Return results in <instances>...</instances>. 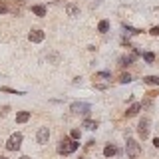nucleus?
I'll return each mask as SVG.
<instances>
[{
  "instance_id": "obj_1",
  "label": "nucleus",
  "mask_w": 159,
  "mask_h": 159,
  "mask_svg": "<svg viewBox=\"0 0 159 159\" xmlns=\"http://www.w3.org/2000/svg\"><path fill=\"white\" fill-rule=\"evenodd\" d=\"M78 147H80V143H78L76 139H68V137H64V139L60 141V145H58V153L70 155V153H74Z\"/></svg>"
},
{
  "instance_id": "obj_2",
  "label": "nucleus",
  "mask_w": 159,
  "mask_h": 159,
  "mask_svg": "<svg viewBox=\"0 0 159 159\" xmlns=\"http://www.w3.org/2000/svg\"><path fill=\"white\" fill-rule=\"evenodd\" d=\"M126 151H127V157H129V159H135V157H139V155H141V147H139V143H137L133 137H127Z\"/></svg>"
},
{
  "instance_id": "obj_3",
  "label": "nucleus",
  "mask_w": 159,
  "mask_h": 159,
  "mask_svg": "<svg viewBox=\"0 0 159 159\" xmlns=\"http://www.w3.org/2000/svg\"><path fill=\"white\" fill-rule=\"evenodd\" d=\"M70 111H72V113H82V116H90L92 107H90V103H84V101H74L72 106H70Z\"/></svg>"
},
{
  "instance_id": "obj_4",
  "label": "nucleus",
  "mask_w": 159,
  "mask_h": 159,
  "mask_svg": "<svg viewBox=\"0 0 159 159\" xmlns=\"http://www.w3.org/2000/svg\"><path fill=\"white\" fill-rule=\"evenodd\" d=\"M20 145H22V133H12L6 141V149L8 151H16L20 149Z\"/></svg>"
},
{
  "instance_id": "obj_5",
  "label": "nucleus",
  "mask_w": 159,
  "mask_h": 159,
  "mask_svg": "<svg viewBox=\"0 0 159 159\" xmlns=\"http://www.w3.org/2000/svg\"><path fill=\"white\" fill-rule=\"evenodd\" d=\"M48 139H50V129L48 127H40L38 133H36V141L40 145H44V143H48Z\"/></svg>"
},
{
  "instance_id": "obj_6",
  "label": "nucleus",
  "mask_w": 159,
  "mask_h": 159,
  "mask_svg": "<svg viewBox=\"0 0 159 159\" xmlns=\"http://www.w3.org/2000/svg\"><path fill=\"white\" fill-rule=\"evenodd\" d=\"M137 133H139L143 139L149 135V119H147V117H143V119L139 121V126H137Z\"/></svg>"
},
{
  "instance_id": "obj_7",
  "label": "nucleus",
  "mask_w": 159,
  "mask_h": 159,
  "mask_svg": "<svg viewBox=\"0 0 159 159\" xmlns=\"http://www.w3.org/2000/svg\"><path fill=\"white\" fill-rule=\"evenodd\" d=\"M44 36H46V34H44L42 30H32V32L28 34V40H30V42H34V44H38V42H42V40H44Z\"/></svg>"
},
{
  "instance_id": "obj_8",
  "label": "nucleus",
  "mask_w": 159,
  "mask_h": 159,
  "mask_svg": "<svg viewBox=\"0 0 159 159\" xmlns=\"http://www.w3.org/2000/svg\"><path fill=\"white\" fill-rule=\"evenodd\" d=\"M30 119V111H20L16 113V123H26Z\"/></svg>"
},
{
  "instance_id": "obj_9",
  "label": "nucleus",
  "mask_w": 159,
  "mask_h": 159,
  "mask_svg": "<svg viewBox=\"0 0 159 159\" xmlns=\"http://www.w3.org/2000/svg\"><path fill=\"white\" fill-rule=\"evenodd\" d=\"M66 12H68V16H72V18L80 16V8H78V6H74V4H68L66 6Z\"/></svg>"
},
{
  "instance_id": "obj_10",
  "label": "nucleus",
  "mask_w": 159,
  "mask_h": 159,
  "mask_svg": "<svg viewBox=\"0 0 159 159\" xmlns=\"http://www.w3.org/2000/svg\"><path fill=\"white\" fill-rule=\"evenodd\" d=\"M143 84H147V86H159V76H145Z\"/></svg>"
},
{
  "instance_id": "obj_11",
  "label": "nucleus",
  "mask_w": 159,
  "mask_h": 159,
  "mask_svg": "<svg viewBox=\"0 0 159 159\" xmlns=\"http://www.w3.org/2000/svg\"><path fill=\"white\" fill-rule=\"evenodd\" d=\"M116 153H117L116 145H106V147H103V155H106V157H113Z\"/></svg>"
},
{
  "instance_id": "obj_12",
  "label": "nucleus",
  "mask_w": 159,
  "mask_h": 159,
  "mask_svg": "<svg viewBox=\"0 0 159 159\" xmlns=\"http://www.w3.org/2000/svg\"><path fill=\"white\" fill-rule=\"evenodd\" d=\"M139 110H141V103H133V106L127 110V117H133V116H137L139 113Z\"/></svg>"
},
{
  "instance_id": "obj_13",
  "label": "nucleus",
  "mask_w": 159,
  "mask_h": 159,
  "mask_svg": "<svg viewBox=\"0 0 159 159\" xmlns=\"http://www.w3.org/2000/svg\"><path fill=\"white\" fill-rule=\"evenodd\" d=\"M32 12H34L36 16H40V18H44V16H46V8H44V6H40V4L32 6Z\"/></svg>"
},
{
  "instance_id": "obj_14",
  "label": "nucleus",
  "mask_w": 159,
  "mask_h": 159,
  "mask_svg": "<svg viewBox=\"0 0 159 159\" xmlns=\"http://www.w3.org/2000/svg\"><path fill=\"white\" fill-rule=\"evenodd\" d=\"M135 58H137L135 54H133V56H123V58H119V64H121V66H129V64L135 62Z\"/></svg>"
},
{
  "instance_id": "obj_15",
  "label": "nucleus",
  "mask_w": 159,
  "mask_h": 159,
  "mask_svg": "<svg viewBox=\"0 0 159 159\" xmlns=\"http://www.w3.org/2000/svg\"><path fill=\"white\" fill-rule=\"evenodd\" d=\"M107 30H110V22H107V20H101L100 24H97V32H101V34H106Z\"/></svg>"
},
{
  "instance_id": "obj_16",
  "label": "nucleus",
  "mask_w": 159,
  "mask_h": 159,
  "mask_svg": "<svg viewBox=\"0 0 159 159\" xmlns=\"http://www.w3.org/2000/svg\"><path fill=\"white\" fill-rule=\"evenodd\" d=\"M82 127H86V129L94 131V129H96V127H97V123H96V121H92V119H86V121H84V123H82Z\"/></svg>"
},
{
  "instance_id": "obj_17",
  "label": "nucleus",
  "mask_w": 159,
  "mask_h": 159,
  "mask_svg": "<svg viewBox=\"0 0 159 159\" xmlns=\"http://www.w3.org/2000/svg\"><path fill=\"white\" fill-rule=\"evenodd\" d=\"M96 80H111V72H96Z\"/></svg>"
},
{
  "instance_id": "obj_18",
  "label": "nucleus",
  "mask_w": 159,
  "mask_h": 159,
  "mask_svg": "<svg viewBox=\"0 0 159 159\" xmlns=\"http://www.w3.org/2000/svg\"><path fill=\"white\" fill-rule=\"evenodd\" d=\"M143 60H145L147 64H153V62H155V54H153V52H143Z\"/></svg>"
},
{
  "instance_id": "obj_19",
  "label": "nucleus",
  "mask_w": 159,
  "mask_h": 159,
  "mask_svg": "<svg viewBox=\"0 0 159 159\" xmlns=\"http://www.w3.org/2000/svg\"><path fill=\"white\" fill-rule=\"evenodd\" d=\"M70 137H72V139H80V137H82V131L80 129H72V133H70Z\"/></svg>"
},
{
  "instance_id": "obj_20",
  "label": "nucleus",
  "mask_w": 159,
  "mask_h": 159,
  "mask_svg": "<svg viewBox=\"0 0 159 159\" xmlns=\"http://www.w3.org/2000/svg\"><path fill=\"white\" fill-rule=\"evenodd\" d=\"M119 82H121V84H129V82H131V76H129V74H121Z\"/></svg>"
},
{
  "instance_id": "obj_21",
  "label": "nucleus",
  "mask_w": 159,
  "mask_h": 159,
  "mask_svg": "<svg viewBox=\"0 0 159 159\" xmlns=\"http://www.w3.org/2000/svg\"><path fill=\"white\" fill-rule=\"evenodd\" d=\"M2 92H10V94H16V96H20L22 92H16V90H12V87H2Z\"/></svg>"
},
{
  "instance_id": "obj_22",
  "label": "nucleus",
  "mask_w": 159,
  "mask_h": 159,
  "mask_svg": "<svg viewBox=\"0 0 159 159\" xmlns=\"http://www.w3.org/2000/svg\"><path fill=\"white\" fill-rule=\"evenodd\" d=\"M149 34H151V36H159V26H155V28H151V30H149Z\"/></svg>"
},
{
  "instance_id": "obj_23",
  "label": "nucleus",
  "mask_w": 159,
  "mask_h": 159,
  "mask_svg": "<svg viewBox=\"0 0 159 159\" xmlns=\"http://www.w3.org/2000/svg\"><path fill=\"white\" fill-rule=\"evenodd\" d=\"M126 30L129 34H139V30H135V28H131V26H126Z\"/></svg>"
},
{
  "instance_id": "obj_24",
  "label": "nucleus",
  "mask_w": 159,
  "mask_h": 159,
  "mask_svg": "<svg viewBox=\"0 0 159 159\" xmlns=\"http://www.w3.org/2000/svg\"><path fill=\"white\" fill-rule=\"evenodd\" d=\"M153 145H155V147H159V137H155V139H153Z\"/></svg>"
},
{
  "instance_id": "obj_25",
  "label": "nucleus",
  "mask_w": 159,
  "mask_h": 159,
  "mask_svg": "<svg viewBox=\"0 0 159 159\" xmlns=\"http://www.w3.org/2000/svg\"><path fill=\"white\" fill-rule=\"evenodd\" d=\"M0 159H8V157H2V155H0Z\"/></svg>"
},
{
  "instance_id": "obj_26",
  "label": "nucleus",
  "mask_w": 159,
  "mask_h": 159,
  "mask_svg": "<svg viewBox=\"0 0 159 159\" xmlns=\"http://www.w3.org/2000/svg\"><path fill=\"white\" fill-rule=\"evenodd\" d=\"M20 159H30V157H20Z\"/></svg>"
}]
</instances>
